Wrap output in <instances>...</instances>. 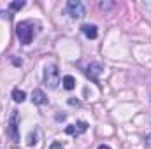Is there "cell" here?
Returning <instances> with one entry per match:
<instances>
[{
    "mask_svg": "<svg viewBox=\"0 0 151 149\" xmlns=\"http://www.w3.org/2000/svg\"><path fill=\"white\" fill-rule=\"evenodd\" d=\"M34 23L32 21H19L16 27V35L21 44H30L34 39Z\"/></svg>",
    "mask_w": 151,
    "mask_h": 149,
    "instance_id": "obj_1",
    "label": "cell"
},
{
    "mask_svg": "<svg viewBox=\"0 0 151 149\" xmlns=\"http://www.w3.org/2000/svg\"><path fill=\"white\" fill-rule=\"evenodd\" d=\"M44 82L51 90H55L60 84V72H58V67L56 65L49 63V65L44 67Z\"/></svg>",
    "mask_w": 151,
    "mask_h": 149,
    "instance_id": "obj_2",
    "label": "cell"
},
{
    "mask_svg": "<svg viewBox=\"0 0 151 149\" xmlns=\"http://www.w3.org/2000/svg\"><path fill=\"white\" fill-rule=\"evenodd\" d=\"M11 139L14 142L19 140V117H18V111H11V116H9V128H7Z\"/></svg>",
    "mask_w": 151,
    "mask_h": 149,
    "instance_id": "obj_3",
    "label": "cell"
},
{
    "mask_svg": "<svg viewBox=\"0 0 151 149\" xmlns=\"http://www.w3.org/2000/svg\"><path fill=\"white\" fill-rule=\"evenodd\" d=\"M67 9H69L70 18H74V19H83L86 16V9H84V5L79 0H69Z\"/></svg>",
    "mask_w": 151,
    "mask_h": 149,
    "instance_id": "obj_4",
    "label": "cell"
},
{
    "mask_svg": "<svg viewBox=\"0 0 151 149\" xmlns=\"http://www.w3.org/2000/svg\"><path fill=\"white\" fill-rule=\"evenodd\" d=\"M102 72H104L102 65H100V63H97V62H93V63H90V65H88V69H86V72H84V74H86L88 79H91L93 82H97V84H99V75L102 74Z\"/></svg>",
    "mask_w": 151,
    "mask_h": 149,
    "instance_id": "obj_5",
    "label": "cell"
},
{
    "mask_svg": "<svg viewBox=\"0 0 151 149\" xmlns=\"http://www.w3.org/2000/svg\"><path fill=\"white\" fill-rule=\"evenodd\" d=\"M86 128H88V125H86L84 121H79V123H76V125H69V126L65 128V133H67V135H79V133H84Z\"/></svg>",
    "mask_w": 151,
    "mask_h": 149,
    "instance_id": "obj_6",
    "label": "cell"
},
{
    "mask_svg": "<svg viewBox=\"0 0 151 149\" xmlns=\"http://www.w3.org/2000/svg\"><path fill=\"white\" fill-rule=\"evenodd\" d=\"M32 102L35 105H44L47 102V97H46V93L42 90H34L32 91Z\"/></svg>",
    "mask_w": 151,
    "mask_h": 149,
    "instance_id": "obj_7",
    "label": "cell"
},
{
    "mask_svg": "<svg viewBox=\"0 0 151 149\" xmlns=\"http://www.w3.org/2000/svg\"><path fill=\"white\" fill-rule=\"evenodd\" d=\"M81 30H83V34H84L88 39H97V35H99V32H97V27H95V25H83V27H81Z\"/></svg>",
    "mask_w": 151,
    "mask_h": 149,
    "instance_id": "obj_8",
    "label": "cell"
},
{
    "mask_svg": "<svg viewBox=\"0 0 151 149\" xmlns=\"http://www.w3.org/2000/svg\"><path fill=\"white\" fill-rule=\"evenodd\" d=\"M62 82H63V88L65 90H74V86H76V79L72 75H65Z\"/></svg>",
    "mask_w": 151,
    "mask_h": 149,
    "instance_id": "obj_9",
    "label": "cell"
},
{
    "mask_svg": "<svg viewBox=\"0 0 151 149\" xmlns=\"http://www.w3.org/2000/svg\"><path fill=\"white\" fill-rule=\"evenodd\" d=\"M12 98H14V102H23L25 98H27V95H25V91L23 90H12Z\"/></svg>",
    "mask_w": 151,
    "mask_h": 149,
    "instance_id": "obj_10",
    "label": "cell"
},
{
    "mask_svg": "<svg viewBox=\"0 0 151 149\" xmlns=\"http://www.w3.org/2000/svg\"><path fill=\"white\" fill-rule=\"evenodd\" d=\"M99 7L106 12V11H109V9H114V7H116V4H114V2H106V0H104V2H100V4H99Z\"/></svg>",
    "mask_w": 151,
    "mask_h": 149,
    "instance_id": "obj_11",
    "label": "cell"
},
{
    "mask_svg": "<svg viewBox=\"0 0 151 149\" xmlns=\"http://www.w3.org/2000/svg\"><path fill=\"white\" fill-rule=\"evenodd\" d=\"M9 7H11L12 11H19V9H23V7H25V2H23V0H21V2H18V0H16V2H11V4H9Z\"/></svg>",
    "mask_w": 151,
    "mask_h": 149,
    "instance_id": "obj_12",
    "label": "cell"
},
{
    "mask_svg": "<svg viewBox=\"0 0 151 149\" xmlns=\"http://www.w3.org/2000/svg\"><path fill=\"white\" fill-rule=\"evenodd\" d=\"M35 144H37V133L30 132V135H28V146H35Z\"/></svg>",
    "mask_w": 151,
    "mask_h": 149,
    "instance_id": "obj_13",
    "label": "cell"
},
{
    "mask_svg": "<svg viewBox=\"0 0 151 149\" xmlns=\"http://www.w3.org/2000/svg\"><path fill=\"white\" fill-rule=\"evenodd\" d=\"M69 104H70V105H79V102L74 100V98H70V100H69Z\"/></svg>",
    "mask_w": 151,
    "mask_h": 149,
    "instance_id": "obj_14",
    "label": "cell"
},
{
    "mask_svg": "<svg viewBox=\"0 0 151 149\" xmlns=\"http://www.w3.org/2000/svg\"><path fill=\"white\" fill-rule=\"evenodd\" d=\"M56 119H58V121H63V119H65V114H58Z\"/></svg>",
    "mask_w": 151,
    "mask_h": 149,
    "instance_id": "obj_15",
    "label": "cell"
},
{
    "mask_svg": "<svg viewBox=\"0 0 151 149\" xmlns=\"http://www.w3.org/2000/svg\"><path fill=\"white\" fill-rule=\"evenodd\" d=\"M99 149H111L107 144H102V146H99Z\"/></svg>",
    "mask_w": 151,
    "mask_h": 149,
    "instance_id": "obj_16",
    "label": "cell"
},
{
    "mask_svg": "<svg viewBox=\"0 0 151 149\" xmlns=\"http://www.w3.org/2000/svg\"><path fill=\"white\" fill-rule=\"evenodd\" d=\"M58 148H62V146H60V144H53V146H51V149H58Z\"/></svg>",
    "mask_w": 151,
    "mask_h": 149,
    "instance_id": "obj_17",
    "label": "cell"
}]
</instances>
